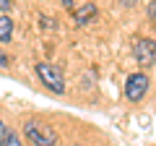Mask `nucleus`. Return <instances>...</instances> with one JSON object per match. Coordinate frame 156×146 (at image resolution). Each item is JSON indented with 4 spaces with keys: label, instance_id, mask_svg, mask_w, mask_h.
Instances as JSON below:
<instances>
[{
    "label": "nucleus",
    "instance_id": "obj_1",
    "mask_svg": "<svg viewBox=\"0 0 156 146\" xmlns=\"http://www.w3.org/2000/svg\"><path fill=\"white\" fill-rule=\"evenodd\" d=\"M37 76L50 91H55V94L65 91V78H62V71L57 65H52V63H37Z\"/></svg>",
    "mask_w": 156,
    "mask_h": 146
},
{
    "label": "nucleus",
    "instance_id": "obj_2",
    "mask_svg": "<svg viewBox=\"0 0 156 146\" xmlns=\"http://www.w3.org/2000/svg\"><path fill=\"white\" fill-rule=\"evenodd\" d=\"M23 136H26L34 146H55V141H57L55 130H52L50 125H44V123H37V120H29V123L23 125Z\"/></svg>",
    "mask_w": 156,
    "mask_h": 146
},
{
    "label": "nucleus",
    "instance_id": "obj_3",
    "mask_svg": "<svg viewBox=\"0 0 156 146\" xmlns=\"http://www.w3.org/2000/svg\"><path fill=\"white\" fill-rule=\"evenodd\" d=\"M133 52H135L138 65H143V68L156 65V42H154V39H148V37L135 39V42H133Z\"/></svg>",
    "mask_w": 156,
    "mask_h": 146
},
{
    "label": "nucleus",
    "instance_id": "obj_4",
    "mask_svg": "<svg viewBox=\"0 0 156 146\" xmlns=\"http://www.w3.org/2000/svg\"><path fill=\"white\" fill-rule=\"evenodd\" d=\"M146 91H148V76L146 73H130L128 81H125V97L130 102H140Z\"/></svg>",
    "mask_w": 156,
    "mask_h": 146
},
{
    "label": "nucleus",
    "instance_id": "obj_5",
    "mask_svg": "<svg viewBox=\"0 0 156 146\" xmlns=\"http://www.w3.org/2000/svg\"><path fill=\"white\" fill-rule=\"evenodd\" d=\"M94 16H96V5H94V3H86V5H81V8H76V11H73V21H76L78 26H83V24L94 21Z\"/></svg>",
    "mask_w": 156,
    "mask_h": 146
},
{
    "label": "nucleus",
    "instance_id": "obj_6",
    "mask_svg": "<svg viewBox=\"0 0 156 146\" xmlns=\"http://www.w3.org/2000/svg\"><path fill=\"white\" fill-rule=\"evenodd\" d=\"M11 37H13V21H11V16H0V42H11Z\"/></svg>",
    "mask_w": 156,
    "mask_h": 146
},
{
    "label": "nucleus",
    "instance_id": "obj_7",
    "mask_svg": "<svg viewBox=\"0 0 156 146\" xmlns=\"http://www.w3.org/2000/svg\"><path fill=\"white\" fill-rule=\"evenodd\" d=\"M3 146H21V141H18V136L13 133V130H8L5 141H3Z\"/></svg>",
    "mask_w": 156,
    "mask_h": 146
},
{
    "label": "nucleus",
    "instance_id": "obj_8",
    "mask_svg": "<svg viewBox=\"0 0 156 146\" xmlns=\"http://www.w3.org/2000/svg\"><path fill=\"white\" fill-rule=\"evenodd\" d=\"M5 136H8V128H5V123L0 120V146H3V141H5Z\"/></svg>",
    "mask_w": 156,
    "mask_h": 146
},
{
    "label": "nucleus",
    "instance_id": "obj_9",
    "mask_svg": "<svg viewBox=\"0 0 156 146\" xmlns=\"http://www.w3.org/2000/svg\"><path fill=\"white\" fill-rule=\"evenodd\" d=\"M148 18H151L154 24H156V0H154V3L148 5Z\"/></svg>",
    "mask_w": 156,
    "mask_h": 146
},
{
    "label": "nucleus",
    "instance_id": "obj_10",
    "mask_svg": "<svg viewBox=\"0 0 156 146\" xmlns=\"http://www.w3.org/2000/svg\"><path fill=\"white\" fill-rule=\"evenodd\" d=\"M0 11H3V13L11 11V0H0Z\"/></svg>",
    "mask_w": 156,
    "mask_h": 146
},
{
    "label": "nucleus",
    "instance_id": "obj_11",
    "mask_svg": "<svg viewBox=\"0 0 156 146\" xmlns=\"http://www.w3.org/2000/svg\"><path fill=\"white\" fill-rule=\"evenodd\" d=\"M5 65H8V57L3 55V52H0V68H5Z\"/></svg>",
    "mask_w": 156,
    "mask_h": 146
},
{
    "label": "nucleus",
    "instance_id": "obj_12",
    "mask_svg": "<svg viewBox=\"0 0 156 146\" xmlns=\"http://www.w3.org/2000/svg\"><path fill=\"white\" fill-rule=\"evenodd\" d=\"M60 3H62L65 8H73V0H60Z\"/></svg>",
    "mask_w": 156,
    "mask_h": 146
},
{
    "label": "nucleus",
    "instance_id": "obj_13",
    "mask_svg": "<svg viewBox=\"0 0 156 146\" xmlns=\"http://www.w3.org/2000/svg\"><path fill=\"white\" fill-rule=\"evenodd\" d=\"M122 3H125V5H133V0H122Z\"/></svg>",
    "mask_w": 156,
    "mask_h": 146
}]
</instances>
